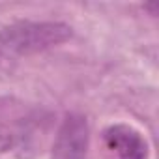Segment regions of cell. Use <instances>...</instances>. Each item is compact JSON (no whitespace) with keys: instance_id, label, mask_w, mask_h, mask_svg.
<instances>
[{"instance_id":"cell-1","label":"cell","mask_w":159,"mask_h":159,"mask_svg":"<svg viewBox=\"0 0 159 159\" xmlns=\"http://www.w3.org/2000/svg\"><path fill=\"white\" fill-rule=\"evenodd\" d=\"M69 38L71 28L64 23H15L0 28V54H34Z\"/></svg>"},{"instance_id":"cell-3","label":"cell","mask_w":159,"mask_h":159,"mask_svg":"<svg viewBox=\"0 0 159 159\" xmlns=\"http://www.w3.org/2000/svg\"><path fill=\"white\" fill-rule=\"evenodd\" d=\"M103 140L116 159H148L150 146L140 131L127 124H114L105 129Z\"/></svg>"},{"instance_id":"cell-2","label":"cell","mask_w":159,"mask_h":159,"mask_svg":"<svg viewBox=\"0 0 159 159\" xmlns=\"http://www.w3.org/2000/svg\"><path fill=\"white\" fill-rule=\"evenodd\" d=\"M88 124L81 114H67L54 144V159H86Z\"/></svg>"}]
</instances>
